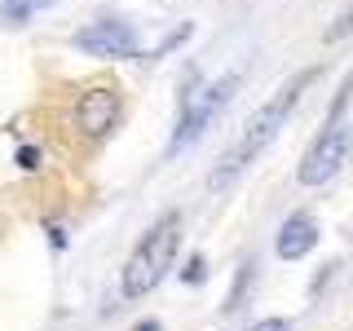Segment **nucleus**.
<instances>
[{
	"label": "nucleus",
	"instance_id": "obj_3",
	"mask_svg": "<svg viewBox=\"0 0 353 331\" xmlns=\"http://www.w3.org/2000/svg\"><path fill=\"white\" fill-rule=\"evenodd\" d=\"M239 84H243V75L239 71H225L221 80L208 84L199 97H185L181 119H176V132H172V150H181V146H190L194 137H203V132L212 128V119L225 110V102L239 93Z\"/></svg>",
	"mask_w": 353,
	"mask_h": 331
},
{
	"label": "nucleus",
	"instance_id": "obj_4",
	"mask_svg": "<svg viewBox=\"0 0 353 331\" xmlns=\"http://www.w3.org/2000/svg\"><path fill=\"white\" fill-rule=\"evenodd\" d=\"M353 141H349V128L345 124H331L314 137V146L305 150L301 168H296V177H301V185H327L331 177H336L340 168H345Z\"/></svg>",
	"mask_w": 353,
	"mask_h": 331
},
{
	"label": "nucleus",
	"instance_id": "obj_8",
	"mask_svg": "<svg viewBox=\"0 0 353 331\" xmlns=\"http://www.w3.org/2000/svg\"><path fill=\"white\" fill-rule=\"evenodd\" d=\"M53 0H5V9H0V18L9 22V27H22V22H31L36 14H44Z\"/></svg>",
	"mask_w": 353,
	"mask_h": 331
},
{
	"label": "nucleus",
	"instance_id": "obj_5",
	"mask_svg": "<svg viewBox=\"0 0 353 331\" xmlns=\"http://www.w3.org/2000/svg\"><path fill=\"white\" fill-rule=\"evenodd\" d=\"M119 110H124L119 88L93 84V88H84V93L75 97V128H80V137L97 141V137H106V132L119 124Z\"/></svg>",
	"mask_w": 353,
	"mask_h": 331
},
{
	"label": "nucleus",
	"instance_id": "obj_10",
	"mask_svg": "<svg viewBox=\"0 0 353 331\" xmlns=\"http://www.w3.org/2000/svg\"><path fill=\"white\" fill-rule=\"evenodd\" d=\"M18 163H22L27 172H31V168H40V150H36V146H22V150H18Z\"/></svg>",
	"mask_w": 353,
	"mask_h": 331
},
{
	"label": "nucleus",
	"instance_id": "obj_9",
	"mask_svg": "<svg viewBox=\"0 0 353 331\" xmlns=\"http://www.w3.org/2000/svg\"><path fill=\"white\" fill-rule=\"evenodd\" d=\"M345 36H353V9L336 18V27H327V40H345Z\"/></svg>",
	"mask_w": 353,
	"mask_h": 331
},
{
	"label": "nucleus",
	"instance_id": "obj_2",
	"mask_svg": "<svg viewBox=\"0 0 353 331\" xmlns=\"http://www.w3.org/2000/svg\"><path fill=\"white\" fill-rule=\"evenodd\" d=\"M176 243H181V217L168 212L159 221V225H150L141 243L132 248V257L124 265V283H119V292L128 296V301H141V296H150L154 287L163 283V274L172 270L176 261Z\"/></svg>",
	"mask_w": 353,
	"mask_h": 331
},
{
	"label": "nucleus",
	"instance_id": "obj_11",
	"mask_svg": "<svg viewBox=\"0 0 353 331\" xmlns=\"http://www.w3.org/2000/svg\"><path fill=\"white\" fill-rule=\"evenodd\" d=\"M203 274H208V265L194 257L190 265H185V274H181V279H185V283H203Z\"/></svg>",
	"mask_w": 353,
	"mask_h": 331
},
{
	"label": "nucleus",
	"instance_id": "obj_1",
	"mask_svg": "<svg viewBox=\"0 0 353 331\" xmlns=\"http://www.w3.org/2000/svg\"><path fill=\"white\" fill-rule=\"evenodd\" d=\"M314 75L318 71H301V75H292V80H287L279 93L270 97V102L265 106H256V115L248 119V124H243V132H239V141L234 146H230L225 154H221V163L212 168V177H208V190L212 194H221V190H230V181H234V177L248 168L252 159H256V154L270 146L274 137H279V128L287 124V115H292L296 110V102H301V93L309 84H314Z\"/></svg>",
	"mask_w": 353,
	"mask_h": 331
},
{
	"label": "nucleus",
	"instance_id": "obj_7",
	"mask_svg": "<svg viewBox=\"0 0 353 331\" xmlns=\"http://www.w3.org/2000/svg\"><path fill=\"white\" fill-rule=\"evenodd\" d=\"M314 243H318V225H314V217L296 212V217H287V221H283L279 239H274V252H279L283 261H301L305 252H314Z\"/></svg>",
	"mask_w": 353,
	"mask_h": 331
},
{
	"label": "nucleus",
	"instance_id": "obj_13",
	"mask_svg": "<svg viewBox=\"0 0 353 331\" xmlns=\"http://www.w3.org/2000/svg\"><path fill=\"white\" fill-rule=\"evenodd\" d=\"M137 331H159V323H154V318H146V323H137Z\"/></svg>",
	"mask_w": 353,
	"mask_h": 331
},
{
	"label": "nucleus",
	"instance_id": "obj_6",
	"mask_svg": "<svg viewBox=\"0 0 353 331\" xmlns=\"http://www.w3.org/2000/svg\"><path fill=\"white\" fill-rule=\"evenodd\" d=\"M75 49L80 53H93V58H137V31L119 18H102L93 27L75 31Z\"/></svg>",
	"mask_w": 353,
	"mask_h": 331
},
{
	"label": "nucleus",
	"instance_id": "obj_12",
	"mask_svg": "<svg viewBox=\"0 0 353 331\" xmlns=\"http://www.w3.org/2000/svg\"><path fill=\"white\" fill-rule=\"evenodd\" d=\"M252 331H287V323H283V318H265V323H256Z\"/></svg>",
	"mask_w": 353,
	"mask_h": 331
}]
</instances>
